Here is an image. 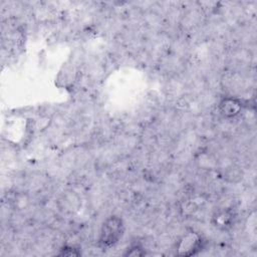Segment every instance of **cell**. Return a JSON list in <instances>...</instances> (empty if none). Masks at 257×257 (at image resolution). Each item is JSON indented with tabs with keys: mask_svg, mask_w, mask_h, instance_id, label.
<instances>
[{
	"mask_svg": "<svg viewBox=\"0 0 257 257\" xmlns=\"http://www.w3.org/2000/svg\"><path fill=\"white\" fill-rule=\"evenodd\" d=\"M147 252L146 250L144 249V247H142L141 245L139 244H134L132 245L130 248L126 249V252L124 253L125 256H133V257H136V256H144L146 255Z\"/></svg>",
	"mask_w": 257,
	"mask_h": 257,
	"instance_id": "cell-6",
	"label": "cell"
},
{
	"mask_svg": "<svg viewBox=\"0 0 257 257\" xmlns=\"http://www.w3.org/2000/svg\"><path fill=\"white\" fill-rule=\"evenodd\" d=\"M80 254H81L80 250H79L77 247L71 246V245H65V246H63V247L60 249L59 253H58L59 256H67V257L79 256Z\"/></svg>",
	"mask_w": 257,
	"mask_h": 257,
	"instance_id": "cell-5",
	"label": "cell"
},
{
	"mask_svg": "<svg viewBox=\"0 0 257 257\" xmlns=\"http://www.w3.org/2000/svg\"><path fill=\"white\" fill-rule=\"evenodd\" d=\"M205 241L201 235L196 232L184 234L177 244V254L180 256H193L198 254L204 247Z\"/></svg>",
	"mask_w": 257,
	"mask_h": 257,
	"instance_id": "cell-2",
	"label": "cell"
},
{
	"mask_svg": "<svg viewBox=\"0 0 257 257\" xmlns=\"http://www.w3.org/2000/svg\"><path fill=\"white\" fill-rule=\"evenodd\" d=\"M243 108L241 99L234 96L223 97L218 103V111L225 118H233L240 114Z\"/></svg>",
	"mask_w": 257,
	"mask_h": 257,
	"instance_id": "cell-3",
	"label": "cell"
},
{
	"mask_svg": "<svg viewBox=\"0 0 257 257\" xmlns=\"http://www.w3.org/2000/svg\"><path fill=\"white\" fill-rule=\"evenodd\" d=\"M233 220H234V214L232 211H230L228 209L219 210L212 217L213 224L217 228L222 229V230L229 228L232 225Z\"/></svg>",
	"mask_w": 257,
	"mask_h": 257,
	"instance_id": "cell-4",
	"label": "cell"
},
{
	"mask_svg": "<svg viewBox=\"0 0 257 257\" xmlns=\"http://www.w3.org/2000/svg\"><path fill=\"white\" fill-rule=\"evenodd\" d=\"M124 233V224L120 217H107L99 230L98 244L102 248H110L118 243Z\"/></svg>",
	"mask_w": 257,
	"mask_h": 257,
	"instance_id": "cell-1",
	"label": "cell"
}]
</instances>
